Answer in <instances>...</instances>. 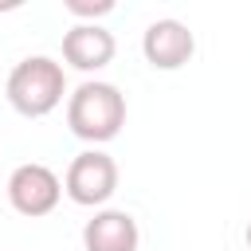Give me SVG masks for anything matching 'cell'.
<instances>
[{
	"label": "cell",
	"mask_w": 251,
	"mask_h": 251,
	"mask_svg": "<svg viewBox=\"0 0 251 251\" xmlns=\"http://www.w3.org/2000/svg\"><path fill=\"white\" fill-rule=\"evenodd\" d=\"M8 102L24 118H47L67 94V71L51 55H27L8 75Z\"/></svg>",
	"instance_id": "2"
},
{
	"label": "cell",
	"mask_w": 251,
	"mask_h": 251,
	"mask_svg": "<svg viewBox=\"0 0 251 251\" xmlns=\"http://www.w3.org/2000/svg\"><path fill=\"white\" fill-rule=\"evenodd\" d=\"M63 8H67L71 16H78V20L86 24V20H98V16H110V12H114V0H94V4H90V0H67Z\"/></svg>",
	"instance_id": "8"
},
{
	"label": "cell",
	"mask_w": 251,
	"mask_h": 251,
	"mask_svg": "<svg viewBox=\"0 0 251 251\" xmlns=\"http://www.w3.org/2000/svg\"><path fill=\"white\" fill-rule=\"evenodd\" d=\"M247 247H251V224H247Z\"/></svg>",
	"instance_id": "9"
},
{
	"label": "cell",
	"mask_w": 251,
	"mask_h": 251,
	"mask_svg": "<svg viewBox=\"0 0 251 251\" xmlns=\"http://www.w3.org/2000/svg\"><path fill=\"white\" fill-rule=\"evenodd\" d=\"M63 200V180L55 176V169L39 165V161H27V165H16L12 176H8V204L27 216V220H39V216H51Z\"/></svg>",
	"instance_id": "4"
},
{
	"label": "cell",
	"mask_w": 251,
	"mask_h": 251,
	"mask_svg": "<svg viewBox=\"0 0 251 251\" xmlns=\"http://www.w3.org/2000/svg\"><path fill=\"white\" fill-rule=\"evenodd\" d=\"M114 51H118V43H114V35H110L102 24H75V27L63 35V59H67L75 71H82V75L102 71V67L114 59Z\"/></svg>",
	"instance_id": "7"
},
{
	"label": "cell",
	"mask_w": 251,
	"mask_h": 251,
	"mask_svg": "<svg viewBox=\"0 0 251 251\" xmlns=\"http://www.w3.org/2000/svg\"><path fill=\"white\" fill-rule=\"evenodd\" d=\"M63 192L82 208H102L118 192V161L102 149H82L63 176Z\"/></svg>",
	"instance_id": "3"
},
{
	"label": "cell",
	"mask_w": 251,
	"mask_h": 251,
	"mask_svg": "<svg viewBox=\"0 0 251 251\" xmlns=\"http://www.w3.org/2000/svg\"><path fill=\"white\" fill-rule=\"evenodd\" d=\"M196 51V35L180 20H153L141 35V55L153 71H180Z\"/></svg>",
	"instance_id": "5"
},
{
	"label": "cell",
	"mask_w": 251,
	"mask_h": 251,
	"mask_svg": "<svg viewBox=\"0 0 251 251\" xmlns=\"http://www.w3.org/2000/svg\"><path fill=\"white\" fill-rule=\"evenodd\" d=\"M67 126L75 137H82L90 145L114 141L126 126V94L114 82L86 78L82 86H75L67 94Z\"/></svg>",
	"instance_id": "1"
},
{
	"label": "cell",
	"mask_w": 251,
	"mask_h": 251,
	"mask_svg": "<svg viewBox=\"0 0 251 251\" xmlns=\"http://www.w3.org/2000/svg\"><path fill=\"white\" fill-rule=\"evenodd\" d=\"M137 243H141L137 220L122 208H98L82 227L86 251H137Z\"/></svg>",
	"instance_id": "6"
}]
</instances>
